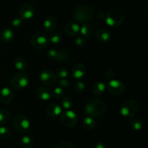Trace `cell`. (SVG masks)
<instances>
[{"mask_svg": "<svg viewBox=\"0 0 148 148\" xmlns=\"http://www.w3.org/2000/svg\"><path fill=\"white\" fill-rule=\"evenodd\" d=\"M114 75H114V71H112V70H108V71L106 72V77L110 80L114 79Z\"/></svg>", "mask_w": 148, "mask_h": 148, "instance_id": "f35d334b", "label": "cell"}, {"mask_svg": "<svg viewBox=\"0 0 148 148\" xmlns=\"http://www.w3.org/2000/svg\"><path fill=\"white\" fill-rule=\"evenodd\" d=\"M19 15L22 20H29L34 15V8L28 3L23 4L19 10Z\"/></svg>", "mask_w": 148, "mask_h": 148, "instance_id": "8fae6325", "label": "cell"}, {"mask_svg": "<svg viewBox=\"0 0 148 148\" xmlns=\"http://www.w3.org/2000/svg\"><path fill=\"white\" fill-rule=\"evenodd\" d=\"M14 38L13 31L9 28H4L0 32V39L4 42H9Z\"/></svg>", "mask_w": 148, "mask_h": 148, "instance_id": "d6986e66", "label": "cell"}, {"mask_svg": "<svg viewBox=\"0 0 148 148\" xmlns=\"http://www.w3.org/2000/svg\"><path fill=\"white\" fill-rule=\"evenodd\" d=\"M124 19V13L118 7H113L110 9L109 11L106 16V24L111 27L116 28L121 26Z\"/></svg>", "mask_w": 148, "mask_h": 148, "instance_id": "3957f363", "label": "cell"}, {"mask_svg": "<svg viewBox=\"0 0 148 148\" xmlns=\"http://www.w3.org/2000/svg\"><path fill=\"white\" fill-rule=\"evenodd\" d=\"M82 124L85 129H88V130H90L92 129L95 126V122L94 120V119L92 118L91 116L87 115L85 118L83 119V122H82Z\"/></svg>", "mask_w": 148, "mask_h": 148, "instance_id": "7402d4cb", "label": "cell"}, {"mask_svg": "<svg viewBox=\"0 0 148 148\" xmlns=\"http://www.w3.org/2000/svg\"><path fill=\"white\" fill-rule=\"evenodd\" d=\"M62 39V36L59 33H53V34H51L49 36V42L54 44H57L60 43Z\"/></svg>", "mask_w": 148, "mask_h": 148, "instance_id": "f1b7e54d", "label": "cell"}, {"mask_svg": "<svg viewBox=\"0 0 148 148\" xmlns=\"http://www.w3.org/2000/svg\"><path fill=\"white\" fill-rule=\"evenodd\" d=\"M10 114L7 110H0V126L6 124L10 120Z\"/></svg>", "mask_w": 148, "mask_h": 148, "instance_id": "cb8c5ba5", "label": "cell"}, {"mask_svg": "<svg viewBox=\"0 0 148 148\" xmlns=\"http://www.w3.org/2000/svg\"><path fill=\"white\" fill-rule=\"evenodd\" d=\"M23 23V20L21 18H19V17H17V18H14V20L12 22V24L14 27L15 28H19Z\"/></svg>", "mask_w": 148, "mask_h": 148, "instance_id": "8d00e7d4", "label": "cell"}, {"mask_svg": "<svg viewBox=\"0 0 148 148\" xmlns=\"http://www.w3.org/2000/svg\"><path fill=\"white\" fill-rule=\"evenodd\" d=\"M80 31L79 25L76 22H69L65 26V32L69 36H75Z\"/></svg>", "mask_w": 148, "mask_h": 148, "instance_id": "9a60e30c", "label": "cell"}, {"mask_svg": "<svg viewBox=\"0 0 148 148\" xmlns=\"http://www.w3.org/2000/svg\"><path fill=\"white\" fill-rule=\"evenodd\" d=\"M57 55L58 50H56V49H50L47 52V57L51 60H56V57H57Z\"/></svg>", "mask_w": 148, "mask_h": 148, "instance_id": "e575fe53", "label": "cell"}, {"mask_svg": "<svg viewBox=\"0 0 148 148\" xmlns=\"http://www.w3.org/2000/svg\"><path fill=\"white\" fill-rule=\"evenodd\" d=\"M40 80L44 85L53 86L57 80L56 74L51 70H43L40 75Z\"/></svg>", "mask_w": 148, "mask_h": 148, "instance_id": "30bf717a", "label": "cell"}, {"mask_svg": "<svg viewBox=\"0 0 148 148\" xmlns=\"http://www.w3.org/2000/svg\"><path fill=\"white\" fill-rule=\"evenodd\" d=\"M61 123L65 127H74L77 123V116L76 113L71 110H67L61 115Z\"/></svg>", "mask_w": 148, "mask_h": 148, "instance_id": "ba28073f", "label": "cell"}, {"mask_svg": "<svg viewBox=\"0 0 148 148\" xmlns=\"http://www.w3.org/2000/svg\"><path fill=\"white\" fill-rule=\"evenodd\" d=\"M14 97V94L11 89L4 87L0 91V101L4 104H10L12 102Z\"/></svg>", "mask_w": 148, "mask_h": 148, "instance_id": "7c38bea8", "label": "cell"}, {"mask_svg": "<svg viewBox=\"0 0 148 148\" xmlns=\"http://www.w3.org/2000/svg\"><path fill=\"white\" fill-rule=\"evenodd\" d=\"M106 89V85L102 81H98L93 84L92 87V91L95 95L99 96L104 92Z\"/></svg>", "mask_w": 148, "mask_h": 148, "instance_id": "ffe728a7", "label": "cell"}, {"mask_svg": "<svg viewBox=\"0 0 148 148\" xmlns=\"http://www.w3.org/2000/svg\"><path fill=\"white\" fill-rule=\"evenodd\" d=\"M36 94H37V96L40 100H45V101L50 100L52 95L50 90L44 86L39 87L37 89Z\"/></svg>", "mask_w": 148, "mask_h": 148, "instance_id": "ac0fdd59", "label": "cell"}, {"mask_svg": "<svg viewBox=\"0 0 148 148\" xmlns=\"http://www.w3.org/2000/svg\"><path fill=\"white\" fill-rule=\"evenodd\" d=\"M12 126L17 133H25L30 129V123L27 116L23 114H17L13 118Z\"/></svg>", "mask_w": 148, "mask_h": 148, "instance_id": "277c9868", "label": "cell"}, {"mask_svg": "<svg viewBox=\"0 0 148 148\" xmlns=\"http://www.w3.org/2000/svg\"><path fill=\"white\" fill-rule=\"evenodd\" d=\"M53 148H76L75 145L69 142H62L56 145Z\"/></svg>", "mask_w": 148, "mask_h": 148, "instance_id": "1f68e13d", "label": "cell"}, {"mask_svg": "<svg viewBox=\"0 0 148 148\" xmlns=\"http://www.w3.org/2000/svg\"><path fill=\"white\" fill-rule=\"evenodd\" d=\"M72 15L78 24L85 25L90 23L93 18L94 12L90 6L82 4L75 7L72 12Z\"/></svg>", "mask_w": 148, "mask_h": 148, "instance_id": "6da1fadb", "label": "cell"}, {"mask_svg": "<svg viewBox=\"0 0 148 148\" xmlns=\"http://www.w3.org/2000/svg\"><path fill=\"white\" fill-rule=\"evenodd\" d=\"M124 85L119 81L116 79L110 80L108 84V90L114 96H119L124 91Z\"/></svg>", "mask_w": 148, "mask_h": 148, "instance_id": "9c48e42d", "label": "cell"}, {"mask_svg": "<svg viewBox=\"0 0 148 148\" xmlns=\"http://www.w3.org/2000/svg\"><path fill=\"white\" fill-rule=\"evenodd\" d=\"M80 32L85 37H89V36H90L91 33H92V30H91V28L89 26L85 24L83 25L80 28Z\"/></svg>", "mask_w": 148, "mask_h": 148, "instance_id": "f546056e", "label": "cell"}, {"mask_svg": "<svg viewBox=\"0 0 148 148\" xmlns=\"http://www.w3.org/2000/svg\"><path fill=\"white\" fill-rule=\"evenodd\" d=\"M69 53L65 50H58L57 57H56V61L60 62H64L67 61L69 59Z\"/></svg>", "mask_w": 148, "mask_h": 148, "instance_id": "d4e9b609", "label": "cell"}, {"mask_svg": "<svg viewBox=\"0 0 148 148\" xmlns=\"http://www.w3.org/2000/svg\"><path fill=\"white\" fill-rule=\"evenodd\" d=\"M139 109V104L136 100H129L124 102L120 110V113L126 118H132L137 113Z\"/></svg>", "mask_w": 148, "mask_h": 148, "instance_id": "8992f818", "label": "cell"}, {"mask_svg": "<svg viewBox=\"0 0 148 148\" xmlns=\"http://www.w3.org/2000/svg\"><path fill=\"white\" fill-rule=\"evenodd\" d=\"M46 113L51 117L59 115L62 113V107L59 104L52 103V104L48 105L47 108H46Z\"/></svg>", "mask_w": 148, "mask_h": 148, "instance_id": "e0dca14e", "label": "cell"}, {"mask_svg": "<svg viewBox=\"0 0 148 148\" xmlns=\"http://www.w3.org/2000/svg\"><path fill=\"white\" fill-rule=\"evenodd\" d=\"M56 77L61 78H65L68 76V71L65 68H60L57 70L56 73Z\"/></svg>", "mask_w": 148, "mask_h": 148, "instance_id": "4dcf8cb0", "label": "cell"}, {"mask_svg": "<svg viewBox=\"0 0 148 148\" xmlns=\"http://www.w3.org/2000/svg\"><path fill=\"white\" fill-rule=\"evenodd\" d=\"M96 38L101 42H107L111 40V33L108 29L100 28L96 32Z\"/></svg>", "mask_w": 148, "mask_h": 148, "instance_id": "2e32d148", "label": "cell"}, {"mask_svg": "<svg viewBox=\"0 0 148 148\" xmlns=\"http://www.w3.org/2000/svg\"><path fill=\"white\" fill-rule=\"evenodd\" d=\"M95 148H106V146L103 143L99 142V143H98L95 145Z\"/></svg>", "mask_w": 148, "mask_h": 148, "instance_id": "ab89813d", "label": "cell"}, {"mask_svg": "<svg viewBox=\"0 0 148 148\" xmlns=\"http://www.w3.org/2000/svg\"><path fill=\"white\" fill-rule=\"evenodd\" d=\"M130 126H131V127L133 129H134L136 131H138L143 129V123L140 119H132L130 121Z\"/></svg>", "mask_w": 148, "mask_h": 148, "instance_id": "484cf974", "label": "cell"}, {"mask_svg": "<svg viewBox=\"0 0 148 148\" xmlns=\"http://www.w3.org/2000/svg\"><path fill=\"white\" fill-rule=\"evenodd\" d=\"M72 100L69 97H64L62 100V106L63 108L67 110H70L72 107Z\"/></svg>", "mask_w": 148, "mask_h": 148, "instance_id": "83f0119b", "label": "cell"}, {"mask_svg": "<svg viewBox=\"0 0 148 148\" xmlns=\"http://www.w3.org/2000/svg\"><path fill=\"white\" fill-rule=\"evenodd\" d=\"M75 88L77 93H83L85 89V84H84L82 81H77V83L75 84Z\"/></svg>", "mask_w": 148, "mask_h": 148, "instance_id": "d6a6232c", "label": "cell"}, {"mask_svg": "<svg viewBox=\"0 0 148 148\" xmlns=\"http://www.w3.org/2000/svg\"><path fill=\"white\" fill-rule=\"evenodd\" d=\"M11 136V131L5 126H0V137L7 139Z\"/></svg>", "mask_w": 148, "mask_h": 148, "instance_id": "4316f807", "label": "cell"}, {"mask_svg": "<svg viewBox=\"0 0 148 148\" xmlns=\"http://www.w3.org/2000/svg\"><path fill=\"white\" fill-rule=\"evenodd\" d=\"M33 145V139L29 136H23L20 139V146L22 148H32Z\"/></svg>", "mask_w": 148, "mask_h": 148, "instance_id": "603a6c76", "label": "cell"}, {"mask_svg": "<svg viewBox=\"0 0 148 148\" xmlns=\"http://www.w3.org/2000/svg\"><path fill=\"white\" fill-rule=\"evenodd\" d=\"M49 37L42 32L34 33L30 39L32 46L36 49H44L49 45Z\"/></svg>", "mask_w": 148, "mask_h": 148, "instance_id": "5b68a950", "label": "cell"}, {"mask_svg": "<svg viewBox=\"0 0 148 148\" xmlns=\"http://www.w3.org/2000/svg\"><path fill=\"white\" fill-rule=\"evenodd\" d=\"M106 111V104L102 100L97 98L89 99L85 104L84 112L87 115L98 116Z\"/></svg>", "mask_w": 148, "mask_h": 148, "instance_id": "7a4b0ae2", "label": "cell"}, {"mask_svg": "<svg viewBox=\"0 0 148 148\" xmlns=\"http://www.w3.org/2000/svg\"><path fill=\"white\" fill-rule=\"evenodd\" d=\"M59 84L62 88V87H68L69 86V81L66 78H62L61 80H59Z\"/></svg>", "mask_w": 148, "mask_h": 148, "instance_id": "74e56055", "label": "cell"}, {"mask_svg": "<svg viewBox=\"0 0 148 148\" xmlns=\"http://www.w3.org/2000/svg\"><path fill=\"white\" fill-rule=\"evenodd\" d=\"M14 67L17 70L21 71H24L27 69V62L21 57H17L14 60Z\"/></svg>", "mask_w": 148, "mask_h": 148, "instance_id": "44dd1931", "label": "cell"}, {"mask_svg": "<svg viewBox=\"0 0 148 148\" xmlns=\"http://www.w3.org/2000/svg\"><path fill=\"white\" fill-rule=\"evenodd\" d=\"M58 26L57 20L53 16H49L43 23L44 29L47 33H52L56 30Z\"/></svg>", "mask_w": 148, "mask_h": 148, "instance_id": "5bb4252c", "label": "cell"}, {"mask_svg": "<svg viewBox=\"0 0 148 148\" xmlns=\"http://www.w3.org/2000/svg\"><path fill=\"white\" fill-rule=\"evenodd\" d=\"M86 72V68H85V65H83L81 62H77L73 66L72 70V76L75 79L80 80L84 77Z\"/></svg>", "mask_w": 148, "mask_h": 148, "instance_id": "4fadbf2b", "label": "cell"}, {"mask_svg": "<svg viewBox=\"0 0 148 148\" xmlns=\"http://www.w3.org/2000/svg\"><path fill=\"white\" fill-rule=\"evenodd\" d=\"M0 71H1V68H0Z\"/></svg>", "mask_w": 148, "mask_h": 148, "instance_id": "60d3db41", "label": "cell"}, {"mask_svg": "<svg viewBox=\"0 0 148 148\" xmlns=\"http://www.w3.org/2000/svg\"><path fill=\"white\" fill-rule=\"evenodd\" d=\"M11 86L14 89L21 90L25 88L28 84V77L27 74L24 73H19L14 75L10 81Z\"/></svg>", "mask_w": 148, "mask_h": 148, "instance_id": "52a82bcc", "label": "cell"}, {"mask_svg": "<svg viewBox=\"0 0 148 148\" xmlns=\"http://www.w3.org/2000/svg\"><path fill=\"white\" fill-rule=\"evenodd\" d=\"M75 43H76V44L77 45V46H84L86 45V41H85V39H84L83 37L79 36V37L77 38L76 40H75Z\"/></svg>", "mask_w": 148, "mask_h": 148, "instance_id": "d590c367", "label": "cell"}, {"mask_svg": "<svg viewBox=\"0 0 148 148\" xmlns=\"http://www.w3.org/2000/svg\"><path fill=\"white\" fill-rule=\"evenodd\" d=\"M63 94L64 91L62 87H56L53 91V96L54 97H56V98H60V97H62L63 96Z\"/></svg>", "mask_w": 148, "mask_h": 148, "instance_id": "836d02e7", "label": "cell"}]
</instances>
